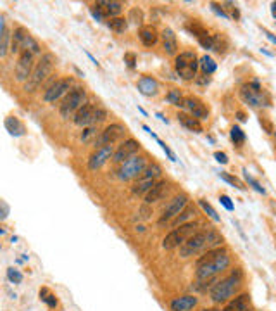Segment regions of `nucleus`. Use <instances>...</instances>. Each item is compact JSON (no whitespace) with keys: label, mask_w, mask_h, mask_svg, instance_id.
<instances>
[{"label":"nucleus","mask_w":276,"mask_h":311,"mask_svg":"<svg viewBox=\"0 0 276 311\" xmlns=\"http://www.w3.org/2000/svg\"><path fill=\"white\" fill-rule=\"evenodd\" d=\"M230 254H228L226 247H216L209 249L204 256L197 259L195 266H197V280H206V278H212L223 270L230 266Z\"/></svg>","instance_id":"nucleus-1"},{"label":"nucleus","mask_w":276,"mask_h":311,"mask_svg":"<svg viewBox=\"0 0 276 311\" xmlns=\"http://www.w3.org/2000/svg\"><path fill=\"white\" fill-rule=\"evenodd\" d=\"M57 63V57L54 56L52 52H45L40 56V59L35 63L33 66V71H31L30 78L26 79V81L23 83V90L26 93H33L36 90L40 88V86L45 83V79L52 75L54 71V66H56Z\"/></svg>","instance_id":"nucleus-2"},{"label":"nucleus","mask_w":276,"mask_h":311,"mask_svg":"<svg viewBox=\"0 0 276 311\" xmlns=\"http://www.w3.org/2000/svg\"><path fill=\"white\" fill-rule=\"evenodd\" d=\"M242 278L243 273L240 268H237L233 273H230L228 277L217 280L216 284L210 287V301L221 305V303H226L240 291L242 287Z\"/></svg>","instance_id":"nucleus-3"},{"label":"nucleus","mask_w":276,"mask_h":311,"mask_svg":"<svg viewBox=\"0 0 276 311\" xmlns=\"http://www.w3.org/2000/svg\"><path fill=\"white\" fill-rule=\"evenodd\" d=\"M86 102V90L81 85H74L71 90L64 95L63 104L59 107V113L64 119L74 116V113Z\"/></svg>","instance_id":"nucleus-4"},{"label":"nucleus","mask_w":276,"mask_h":311,"mask_svg":"<svg viewBox=\"0 0 276 311\" xmlns=\"http://www.w3.org/2000/svg\"><path fill=\"white\" fill-rule=\"evenodd\" d=\"M240 95L243 102H247L252 107H270L271 106V97L268 92H264L259 81H250L245 83L240 90Z\"/></svg>","instance_id":"nucleus-5"},{"label":"nucleus","mask_w":276,"mask_h":311,"mask_svg":"<svg viewBox=\"0 0 276 311\" xmlns=\"http://www.w3.org/2000/svg\"><path fill=\"white\" fill-rule=\"evenodd\" d=\"M148 164V157L147 156L137 154L133 157L126 159L125 162H121L116 171V176L123 182H130V180H135L141 175V171L145 169V166Z\"/></svg>","instance_id":"nucleus-6"},{"label":"nucleus","mask_w":276,"mask_h":311,"mask_svg":"<svg viewBox=\"0 0 276 311\" xmlns=\"http://www.w3.org/2000/svg\"><path fill=\"white\" fill-rule=\"evenodd\" d=\"M174 70L183 79H195L197 78L199 70V59L195 52L187 50V52H180L174 56Z\"/></svg>","instance_id":"nucleus-7"},{"label":"nucleus","mask_w":276,"mask_h":311,"mask_svg":"<svg viewBox=\"0 0 276 311\" xmlns=\"http://www.w3.org/2000/svg\"><path fill=\"white\" fill-rule=\"evenodd\" d=\"M197 229H199L197 222H188V223H185V225L174 227L171 232L164 237V240H162V247H164L166 251H171V249L180 247L188 237H192V235L197 232Z\"/></svg>","instance_id":"nucleus-8"},{"label":"nucleus","mask_w":276,"mask_h":311,"mask_svg":"<svg viewBox=\"0 0 276 311\" xmlns=\"http://www.w3.org/2000/svg\"><path fill=\"white\" fill-rule=\"evenodd\" d=\"M206 244H207V230H197L192 237H188L187 240L180 245V256L181 258L197 256L199 252L206 249Z\"/></svg>","instance_id":"nucleus-9"},{"label":"nucleus","mask_w":276,"mask_h":311,"mask_svg":"<svg viewBox=\"0 0 276 311\" xmlns=\"http://www.w3.org/2000/svg\"><path fill=\"white\" fill-rule=\"evenodd\" d=\"M72 86H74V79H72L71 77L57 78L56 83H54L52 86H49V88L43 92V102L45 104H56L61 97L66 95Z\"/></svg>","instance_id":"nucleus-10"},{"label":"nucleus","mask_w":276,"mask_h":311,"mask_svg":"<svg viewBox=\"0 0 276 311\" xmlns=\"http://www.w3.org/2000/svg\"><path fill=\"white\" fill-rule=\"evenodd\" d=\"M126 133V126H123L121 123H112V125L105 126V128L100 132V135L95 139V147L102 146H114L119 139H123Z\"/></svg>","instance_id":"nucleus-11"},{"label":"nucleus","mask_w":276,"mask_h":311,"mask_svg":"<svg viewBox=\"0 0 276 311\" xmlns=\"http://www.w3.org/2000/svg\"><path fill=\"white\" fill-rule=\"evenodd\" d=\"M35 66V56L30 52V50H21L19 57H17L16 68H14V77H16V81L24 83L28 78H30L31 71H33Z\"/></svg>","instance_id":"nucleus-12"},{"label":"nucleus","mask_w":276,"mask_h":311,"mask_svg":"<svg viewBox=\"0 0 276 311\" xmlns=\"http://www.w3.org/2000/svg\"><path fill=\"white\" fill-rule=\"evenodd\" d=\"M140 149H141V146L137 139H126L125 142H121L118 147H116L114 154H112L111 159H112V162H116V164H121V162H125L126 159L137 156Z\"/></svg>","instance_id":"nucleus-13"},{"label":"nucleus","mask_w":276,"mask_h":311,"mask_svg":"<svg viewBox=\"0 0 276 311\" xmlns=\"http://www.w3.org/2000/svg\"><path fill=\"white\" fill-rule=\"evenodd\" d=\"M188 201H190V197H188L187 194H178L176 197L168 204V208L164 209V213L161 215V218H159V225H164V223H168L176 218V216L188 206Z\"/></svg>","instance_id":"nucleus-14"},{"label":"nucleus","mask_w":276,"mask_h":311,"mask_svg":"<svg viewBox=\"0 0 276 311\" xmlns=\"http://www.w3.org/2000/svg\"><path fill=\"white\" fill-rule=\"evenodd\" d=\"M181 107H185V109L188 111L187 114L194 116L195 119H199V121H202V119H204V121L206 119H209V107H207L199 97H183V104H181Z\"/></svg>","instance_id":"nucleus-15"},{"label":"nucleus","mask_w":276,"mask_h":311,"mask_svg":"<svg viewBox=\"0 0 276 311\" xmlns=\"http://www.w3.org/2000/svg\"><path fill=\"white\" fill-rule=\"evenodd\" d=\"M112 154H114V146H102L99 149H95L88 157V169L90 171L100 169L112 157Z\"/></svg>","instance_id":"nucleus-16"},{"label":"nucleus","mask_w":276,"mask_h":311,"mask_svg":"<svg viewBox=\"0 0 276 311\" xmlns=\"http://www.w3.org/2000/svg\"><path fill=\"white\" fill-rule=\"evenodd\" d=\"M93 111H95V104L92 102H85L72 116V121H74L76 126H81V128H86V126H92V119H93Z\"/></svg>","instance_id":"nucleus-17"},{"label":"nucleus","mask_w":276,"mask_h":311,"mask_svg":"<svg viewBox=\"0 0 276 311\" xmlns=\"http://www.w3.org/2000/svg\"><path fill=\"white\" fill-rule=\"evenodd\" d=\"M168 190H169L168 180H159V182H155L154 187L145 194V204L150 206V204H154V202L161 201V199L168 194Z\"/></svg>","instance_id":"nucleus-18"},{"label":"nucleus","mask_w":276,"mask_h":311,"mask_svg":"<svg viewBox=\"0 0 276 311\" xmlns=\"http://www.w3.org/2000/svg\"><path fill=\"white\" fill-rule=\"evenodd\" d=\"M28 35H30V31H28L24 26H16V28H14V31L10 33V49H9V52L10 54H19L21 50H23L24 42H26Z\"/></svg>","instance_id":"nucleus-19"},{"label":"nucleus","mask_w":276,"mask_h":311,"mask_svg":"<svg viewBox=\"0 0 276 311\" xmlns=\"http://www.w3.org/2000/svg\"><path fill=\"white\" fill-rule=\"evenodd\" d=\"M137 88H138V92H140L141 95L155 97L159 93V81L155 78L147 77V75H145V77H141L140 79H138Z\"/></svg>","instance_id":"nucleus-20"},{"label":"nucleus","mask_w":276,"mask_h":311,"mask_svg":"<svg viewBox=\"0 0 276 311\" xmlns=\"http://www.w3.org/2000/svg\"><path fill=\"white\" fill-rule=\"evenodd\" d=\"M159 37H162V49H164V52L168 56H176L178 50H180V45H178V38L171 28H164Z\"/></svg>","instance_id":"nucleus-21"},{"label":"nucleus","mask_w":276,"mask_h":311,"mask_svg":"<svg viewBox=\"0 0 276 311\" xmlns=\"http://www.w3.org/2000/svg\"><path fill=\"white\" fill-rule=\"evenodd\" d=\"M199 299L195 296H180L171 301V311H192L197 306Z\"/></svg>","instance_id":"nucleus-22"},{"label":"nucleus","mask_w":276,"mask_h":311,"mask_svg":"<svg viewBox=\"0 0 276 311\" xmlns=\"http://www.w3.org/2000/svg\"><path fill=\"white\" fill-rule=\"evenodd\" d=\"M138 38L145 47H154L159 42V31L155 26H141L138 31Z\"/></svg>","instance_id":"nucleus-23"},{"label":"nucleus","mask_w":276,"mask_h":311,"mask_svg":"<svg viewBox=\"0 0 276 311\" xmlns=\"http://www.w3.org/2000/svg\"><path fill=\"white\" fill-rule=\"evenodd\" d=\"M221 311H250V296L249 294L237 296L233 301L228 303V305L224 306V310H221Z\"/></svg>","instance_id":"nucleus-24"},{"label":"nucleus","mask_w":276,"mask_h":311,"mask_svg":"<svg viewBox=\"0 0 276 311\" xmlns=\"http://www.w3.org/2000/svg\"><path fill=\"white\" fill-rule=\"evenodd\" d=\"M100 7H102L105 17H119V14L123 12V9H125V3L123 2H116V0H100V2H97Z\"/></svg>","instance_id":"nucleus-25"},{"label":"nucleus","mask_w":276,"mask_h":311,"mask_svg":"<svg viewBox=\"0 0 276 311\" xmlns=\"http://www.w3.org/2000/svg\"><path fill=\"white\" fill-rule=\"evenodd\" d=\"M5 128H7V132L14 137L26 135V126H24V123L17 116H7L5 118Z\"/></svg>","instance_id":"nucleus-26"},{"label":"nucleus","mask_w":276,"mask_h":311,"mask_svg":"<svg viewBox=\"0 0 276 311\" xmlns=\"http://www.w3.org/2000/svg\"><path fill=\"white\" fill-rule=\"evenodd\" d=\"M176 118H178V121H180V125L185 126L187 130H190V132H195V133H202V132H204V126H202V123L199 121V119H195L194 116H190V114L180 113Z\"/></svg>","instance_id":"nucleus-27"},{"label":"nucleus","mask_w":276,"mask_h":311,"mask_svg":"<svg viewBox=\"0 0 276 311\" xmlns=\"http://www.w3.org/2000/svg\"><path fill=\"white\" fill-rule=\"evenodd\" d=\"M162 176V168L159 162L152 161L148 162L147 166H145V169L141 171V175L138 176V178H143V180H154V182H157L159 178Z\"/></svg>","instance_id":"nucleus-28"},{"label":"nucleus","mask_w":276,"mask_h":311,"mask_svg":"<svg viewBox=\"0 0 276 311\" xmlns=\"http://www.w3.org/2000/svg\"><path fill=\"white\" fill-rule=\"evenodd\" d=\"M194 216H195V208L194 206H187V208H185L183 211H181L180 215L173 220V229L174 227H180V225H185V223L192 222Z\"/></svg>","instance_id":"nucleus-29"},{"label":"nucleus","mask_w":276,"mask_h":311,"mask_svg":"<svg viewBox=\"0 0 276 311\" xmlns=\"http://www.w3.org/2000/svg\"><path fill=\"white\" fill-rule=\"evenodd\" d=\"M199 68L202 70V73H204V77H210L212 73H216L217 70V64L214 63L212 57L209 56H204L202 59H199Z\"/></svg>","instance_id":"nucleus-30"},{"label":"nucleus","mask_w":276,"mask_h":311,"mask_svg":"<svg viewBox=\"0 0 276 311\" xmlns=\"http://www.w3.org/2000/svg\"><path fill=\"white\" fill-rule=\"evenodd\" d=\"M221 244H223V235L217 232V230H214V229H209V230H207V244H206V249H207V251H209V249L219 247Z\"/></svg>","instance_id":"nucleus-31"},{"label":"nucleus","mask_w":276,"mask_h":311,"mask_svg":"<svg viewBox=\"0 0 276 311\" xmlns=\"http://www.w3.org/2000/svg\"><path fill=\"white\" fill-rule=\"evenodd\" d=\"M107 26L111 28L112 31H116V33H125L126 30H128V21L125 19V17H111V19L107 21Z\"/></svg>","instance_id":"nucleus-32"},{"label":"nucleus","mask_w":276,"mask_h":311,"mask_svg":"<svg viewBox=\"0 0 276 311\" xmlns=\"http://www.w3.org/2000/svg\"><path fill=\"white\" fill-rule=\"evenodd\" d=\"M154 180H143V178H138V182L135 185L132 187V192L137 194V195H145L148 192V190L154 187Z\"/></svg>","instance_id":"nucleus-33"},{"label":"nucleus","mask_w":276,"mask_h":311,"mask_svg":"<svg viewBox=\"0 0 276 311\" xmlns=\"http://www.w3.org/2000/svg\"><path fill=\"white\" fill-rule=\"evenodd\" d=\"M40 299H42L43 303H45L47 306H49L50 310H54L57 306V298L52 294V292L49 291L47 287H42L40 289Z\"/></svg>","instance_id":"nucleus-34"},{"label":"nucleus","mask_w":276,"mask_h":311,"mask_svg":"<svg viewBox=\"0 0 276 311\" xmlns=\"http://www.w3.org/2000/svg\"><path fill=\"white\" fill-rule=\"evenodd\" d=\"M219 178H221V180H224L226 183H230V185L237 187L238 190H245V189H247L245 183H243L242 180H238L237 176L230 175V173H226V171H221V173H219Z\"/></svg>","instance_id":"nucleus-35"},{"label":"nucleus","mask_w":276,"mask_h":311,"mask_svg":"<svg viewBox=\"0 0 276 311\" xmlns=\"http://www.w3.org/2000/svg\"><path fill=\"white\" fill-rule=\"evenodd\" d=\"M199 206H201V208L204 209V211H206V215L209 216L210 220H214V222H216V223H219V222H221V216L217 215V213H216V209H214L212 206H210L209 202L206 201V199H199Z\"/></svg>","instance_id":"nucleus-36"},{"label":"nucleus","mask_w":276,"mask_h":311,"mask_svg":"<svg viewBox=\"0 0 276 311\" xmlns=\"http://www.w3.org/2000/svg\"><path fill=\"white\" fill-rule=\"evenodd\" d=\"M166 100H168L171 106L181 107V104H183V95H181V92L178 88H171L168 92V95H166Z\"/></svg>","instance_id":"nucleus-37"},{"label":"nucleus","mask_w":276,"mask_h":311,"mask_svg":"<svg viewBox=\"0 0 276 311\" xmlns=\"http://www.w3.org/2000/svg\"><path fill=\"white\" fill-rule=\"evenodd\" d=\"M10 49V31L5 28L2 38H0V57H5Z\"/></svg>","instance_id":"nucleus-38"},{"label":"nucleus","mask_w":276,"mask_h":311,"mask_svg":"<svg viewBox=\"0 0 276 311\" xmlns=\"http://www.w3.org/2000/svg\"><path fill=\"white\" fill-rule=\"evenodd\" d=\"M23 50H30L33 56H38V54H42V47H40V43L36 42V40L31 37V35H28L26 42H24V47Z\"/></svg>","instance_id":"nucleus-39"},{"label":"nucleus","mask_w":276,"mask_h":311,"mask_svg":"<svg viewBox=\"0 0 276 311\" xmlns=\"http://www.w3.org/2000/svg\"><path fill=\"white\" fill-rule=\"evenodd\" d=\"M230 137H231V140H233L235 142V146H238L240 147L243 142H245V133L242 132V128L240 126H233V128H231V132H230Z\"/></svg>","instance_id":"nucleus-40"},{"label":"nucleus","mask_w":276,"mask_h":311,"mask_svg":"<svg viewBox=\"0 0 276 311\" xmlns=\"http://www.w3.org/2000/svg\"><path fill=\"white\" fill-rule=\"evenodd\" d=\"M107 119V111L100 106H95V111H93V119H92V126H97L100 123H104Z\"/></svg>","instance_id":"nucleus-41"},{"label":"nucleus","mask_w":276,"mask_h":311,"mask_svg":"<svg viewBox=\"0 0 276 311\" xmlns=\"http://www.w3.org/2000/svg\"><path fill=\"white\" fill-rule=\"evenodd\" d=\"M126 21H132L133 24H141L143 23V12H141V9H138V7H133L132 10H130V16Z\"/></svg>","instance_id":"nucleus-42"},{"label":"nucleus","mask_w":276,"mask_h":311,"mask_svg":"<svg viewBox=\"0 0 276 311\" xmlns=\"http://www.w3.org/2000/svg\"><path fill=\"white\" fill-rule=\"evenodd\" d=\"M93 137H97V126H86V128L83 130L79 140H81V142H90Z\"/></svg>","instance_id":"nucleus-43"},{"label":"nucleus","mask_w":276,"mask_h":311,"mask_svg":"<svg viewBox=\"0 0 276 311\" xmlns=\"http://www.w3.org/2000/svg\"><path fill=\"white\" fill-rule=\"evenodd\" d=\"M90 12H92L93 19H97V21L107 19V17H105V14H104V10H102V7H100L99 3H93V5L90 7Z\"/></svg>","instance_id":"nucleus-44"},{"label":"nucleus","mask_w":276,"mask_h":311,"mask_svg":"<svg viewBox=\"0 0 276 311\" xmlns=\"http://www.w3.org/2000/svg\"><path fill=\"white\" fill-rule=\"evenodd\" d=\"M7 277H9V280L14 282V284H21V282H23V275L17 272V270H14V268L7 270Z\"/></svg>","instance_id":"nucleus-45"},{"label":"nucleus","mask_w":276,"mask_h":311,"mask_svg":"<svg viewBox=\"0 0 276 311\" xmlns=\"http://www.w3.org/2000/svg\"><path fill=\"white\" fill-rule=\"evenodd\" d=\"M243 173H245V178H247V182H249V183H250V185H252V187H254V189H256V190H257V192H261V194H266V190H264V189H263V187H261V183H259V182H257V180H254V178H252V176H250V175H249V173H247V169H243Z\"/></svg>","instance_id":"nucleus-46"},{"label":"nucleus","mask_w":276,"mask_h":311,"mask_svg":"<svg viewBox=\"0 0 276 311\" xmlns=\"http://www.w3.org/2000/svg\"><path fill=\"white\" fill-rule=\"evenodd\" d=\"M221 7L223 9H228L231 12V17H235V19H238L240 17V12H238V9H237V5H235L233 2H224V3H221Z\"/></svg>","instance_id":"nucleus-47"},{"label":"nucleus","mask_w":276,"mask_h":311,"mask_svg":"<svg viewBox=\"0 0 276 311\" xmlns=\"http://www.w3.org/2000/svg\"><path fill=\"white\" fill-rule=\"evenodd\" d=\"M219 202H221V204L224 206V208L228 209V211H233V209H235V204H233V202H231V199L228 197L226 194L219 195Z\"/></svg>","instance_id":"nucleus-48"},{"label":"nucleus","mask_w":276,"mask_h":311,"mask_svg":"<svg viewBox=\"0 0 276 311\" xmlns=\"http://www.w3.org/2000/svg\"><path fill=\"white\" fill-rule=\"evenodd\" d=\"M210 9H212V10H214V12H216V14H217V16L224 17V19H230V16H228V14H226V12H224V9H223V7H221V5H219V3L212 2V3H210Z\"/></svg>","instance_id":"nucleus-49"},{"label":"nucleus","mask_w":276,"mask_h":311,"mask_svg":"<svg viewBox=\"0 0 276 311\" xmlns=\"http://www.w3.org/2000/svg\"><path fill=\"white\" fill-rule=\"evenodd\" d=\"M155 139H157V137H155ZM157 142H159V146H161V147H162V151H164V153H166V154H168V157H169V159H171V161H176V156H174V153H173V151H171V149H169V147H168V146H166V142H162V140H161V139H157Z\"/></svg>","instance_id":"nucleus-50"},{"label":"nucleus","mask_w":276,"mask_h":311,"mask_svg":"<svg viewBox=\"0 0 276 311\" xmlns=\"http://www.w3.org/2000/svg\"><path fill=\"white\" fill-rule=\"evenodd\" d=\"M125 63L128 64L130 68H135V64H137V56H135V54H132V52L125 54Z\"/></svg>","instance_id":"nucleus-51"},{"label":"nucleus","mask_w":276,"mask_h":311,"mask_svg":"<svg viewBox=\"0 0 276 311\" xmlns=\"http://www.w3.org/2000/svg\"><path fill=\"white\" fill-rule=\"evenodd\" d=\"M214 159H216L217 162H221V164H228V161H230V159H228V156L224 153H219V151H217V153H214Z\"/></svg>","instance_id":"nucleus-52"},{"label":"nucleus","mask_w":276,"mask_h":311,"mask_svg":"<svg viewBox=\"0 0 276 311\" xmlns=\"http://www.w3.org/2000/svg\"><path fill=\"white\" fill-rule=\"evenodd\" d=\"M3 31H5V21H3V16L0 14V38H2Z\"/></svg>","instance_id":"nucleus-53"},{"label":"nucleus","mask_w":276,"mask_h":311,"mask_svg":"<svg viewBox=\"0 0 276 311\" xmlns=\"http://www.w3.org/2000/svg\"><path fill=\"white\" fill-rule=\"evenodd\" d=\"M237 116H238V119H240V121H245V114H243L242 111H238Z\"/></svg>","instance_id":"nucleus-54"},{"label":"nucleus","mask_w":276,"mask_h":311,"mask_svg":"<svg viewBox=\"0 0 276 311\" xmlns=\"http://www.w3.org/2000/svg\"><path fill=\"white\" fill-rule=\"evenodd\" d=\"M201 311H221V310H217V308H204V310H201Z\"/></svg>","instance_id":"nucleus-55"}]
</instances>
